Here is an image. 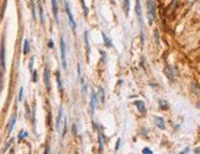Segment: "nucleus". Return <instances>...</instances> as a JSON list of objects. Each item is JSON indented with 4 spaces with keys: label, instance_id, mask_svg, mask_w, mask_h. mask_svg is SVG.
<instances>
[{
    "label": "nucleus",
    "instance_id": "obj_1",
    "mask_svg": "<svg viewBox=\"0 0 200 154\" xmlns=\"http://www.w3.org/2000/svg\"><path fill=\"white\" fill-rule=\"evenodd\" d=\"M147 16H148V22L153 23L156 19V5L153 0H147Z\"/></svg>",
    "mask_w": 200,
    "mask_h": 154
},
{
    "label": "nucleus",
    "instance_id": "obj_2",
    "mask_svg": "<svg viewBox=\"0 0 200 154\" xmlns=\"http://www.w3.org/2000/svg\"><path fill=\"white\" fill-rule=\"evenodd\" d=\"M61 58H62V66L64 69H67V58H65V43L63 37H61Z\"/></svg>",
    "mask_w": 200,
    "mask_h": 154
},
{
    "label": "nucleus",
    "instance_id": "obj_3",
    "mask_svg": "<svg viewBox=\"0 0 200 154\" xmlns=\"http://www.w3.org/2000/svg\"><path fill=\"white\" fill-rule=\"evenodd\" d=\"M64 8H65V11H67V15H68V20H69V22H71V26H72V28L73 30H76V27H77V23H76V21H74V19H73V15H72V11H71V9H69V5H68V3H64Z\"/></svg>",
    "mask_w": 200,
    "mask_h": 154
},
{
    "label": "nucleus",
    "instance_id": "obj_4",
    "mask_svg": "<svg viewBox=\"0 0 200 154\" xmlns=\"http://www.w3.org/2000/svg\"><path fill=\"white\" fill-rule=\"evenodd\" d=\"M96 106H98V94L95 91H93L91 95H90V111H91V115L94 113Z\"/></svg>",
    "mask_w": 200,
    "mask_h": 154
},
{
    "label": "nucleus",
    "instance_id": "obj_5",
    "mask_svg": "<svg viewBox=\"0 0 200 154\" xmlns=\"http://www.w3.org/2000/svg\"><path fill=\"white\" fill-rule=\"evenodd\" d=\"M63 107L61 106L59 110H58V116H57V120H56V128L57 131H61V125H62V120H63Z\"/></svg>",
    "mask_w": 200,
    "mask_h": 154
},
{
    "label": "nucleus",
    "instance_id": "obj_6",
    "mask_svg": "<svg viewBox=\"0 0 200 154\" xmlns=\"http://www.w3.org/2000/svg\"><path fill=\"white\" fill-rule=\"evenodd\" d=\"M0 63H2V70H5V46L4 41L2 43V49H0Z\"/></svg>",
    "mask_w": 200,
    "mask_h": 154
},
{
    "label": "nucleus",
    "instance_id": "obj_7",
    "mask_svg": "<svg viewBox=\"0 0 200 154\" xmlns=\"http://www.w3.org/2000/svg\"><path fill=\"white\" fill-rule=\"evenodd\" d=\"M43 80H45V85H46V89L50 91L51 90V80H50V70H48V68L46 67L45 68V73H43Z\"/></svg>",
    "mask_w": 200,
    "mask_h": 154
},
{
    "label": "nucleus",
    "instance_id": "obj_8",
    "mask_svg": "<svg viewBox=\"0 0 200 154\" xmlns=\"http://www.w3.org/2000/svg\"><path fill=\"white\" fill-rule=\"evenodd\" d=\"M136 15H137L139 22H140V25H141V27H142V25H143V20H142V9H141V4H140L139 0L136 2Z\"/></svg>",
    "mask_w": 200,
    "mask_h": 154
},
{
    "label": "nucleus",
    "instance_id": "obj_9",
    "mask_svg": "<svg viewBox=\"0 0 200 154\" xmlns=\"http://www.w3.org/2000/svg\"><path fill=\"white\" fill-rule=\"evenodd\" d=\"M154 123L156 126L161 130H164L165 128V121L163 117H159V116H154Z\"/></svg>",
    "mask_w": 200,
    "mask_h": 154
},
{
    "label": "nucleus",
    "instance_id": "obj_10",
    "mask_svg": "<svg viewBox=\"0 0 200 154\" xmlns=\"http://www.w3.org/2000/svg\"><path fill=\"white\" fill-rule=\"evenodd\" d=\"M165 75L168 77L171 80H174V78H176V69L173 68V67H171V66H168V67H165Z\"/></svg>",
    "mask_w": 200,
    "mask_h": 154
},
{
    "label": "nucleus",
    "instance_id": "obj_11",
    "mask_svg": "<svg viewBox=\"0 0 200 154\" xmlns=\"http://www.w3.org/2000/svg\"><path fill=\"white\" fill-rule=\"evenodd\" d=\"M135 106L137 107V110H139V112H140L141 115H146V106H145V102H143V101L136 100V101H135Z\"/></svg>",
    "mask_w": 200,
    "mask_h": 154
},
{
    "label": "nucleus",
    "instance_id": "obj_12",
    "mask_svg": "<svg viewBox=\"0 0 200 154\" xmlns=\"http://www.w3.org/2000/svg\"><path fill=\"white\" fill-rule=\"evenodd\" d=\"M16 120H17V115H16V113H14V115H13V117H11V120H10L9 127H8V133H9V134H10L11 132H13V130H14V127H15Z\"/></svg>",
    "mask_w": 200,
    "mask_h": 154
},
{
    "label": "nucleus",
    "instance_id": "obj_13",
    "mask_svg": "<svg viewBox=\"0 0 200 154\" xmlns=\"http://www.w3.org/2000/svg\"><path fill=\"white\" fill-rule=\"evenodd\" d=\"M51 3H52L53 16H54V19L58 21V3H57V0H51Z\"/></svg>",
    "mask_w": 200,
    "mask_h": 154
},
{
    "label": "nucleus",
    "instance_id": "obj_14",
    "mask_svg": "<svg viewBox=\"0 0 200 154\" xmlns=\"http://www.w3.org/2000/svg\"><path fill=\"white\" fill-rule=\"evenodd\" d=\"M84 43H85L87 53L89 56V53H90V46H89V32H88V31H85V32H84Z\"/></svg>",
    "mask_w": 200,
    "mask_h": 154
},
{
    "label": "nucleus",
    "instance_id": "obj_15",
    "mask_svg": "<svg viewBox=\"0 0 200 154\" xmlns=\"http://www.w3.org/2000/svg\"><path fill=\"white\" fill-rule=\"evenodd\" d=\"M103 40H104V43L106 45V47H111L113 45H111V40L108 37V35L105 34V32H103Z\"/></svg>",
    "mask_w": 200,
    "mask_h": 154
},
{
    "label": "nucleus",
    "instance_id": "obj_16",
    "mask_svg": "<svg viewBox=\"0 0 200 154\" xmlns=\"http://www.w3.org/2000/svg\"><path fill=\"white\" fill-rule=\"evenodd\" d=\"M124 10H125V14L128 15V11H130V0H124Z\"/></svg>",
    "mask_w": 200,
    "mask_h": 154
},
{
    "label": "nucleus",
    "instance_id": "obj_17",
    "mask_svg": "<svg viewBox=\"0 0 200 154\" xmlns=\"http://www.w3.org/2000/svg\"><path fill=\"white\" fill-rule=\"evenodd\" d=\"M98 95H99V98H100V102H104V101H105V96H104V90H103V88H99Z\"/></svg>",
    "mask_w": 200,
    "mask_h": 154
},
{
    "label": "nucleus",
    "instance_id": "obj_18",
    "mask_svg": "<svg viewBox=\"0 0 200 154\" xmlns=\"http://www.w3.org/2000/svg\"><path fill=\"white\" fill-rule=\"evenodd\" d=\"M28 51H30V42H28V40H25V42H24V54H27Z\"/></svg>",
    "mask_w": 200,
    "mask_h": 154
},
{
    "label": "nucleus",
    "instance_id": "obj_19",
    "mask_svg": "<svg viewBox=\"0 0 200 154\" xmlns=\"http://www.w3.org/2000/svg\"><path fill=\"white\" fill-rule=\"evenodd\" d=\"M79 80H80V84H82V90H83V94L85 95V94H87V81H85V79H83V78H80Z\"/></svg>",
    "mask_w": 200,
    "mask_h": 154
},
{
    "label": "nucleus",
    "instance_id": "obj_20",
    "mask_svg": "<svg viewBox=\"0 0 200 154\" xmlns=\"http://www.w3.org/2000/svg\"><path fill=\"white\" fill-rule=\"evenodd\" d=\"M99 149L103 150L104 149V139H103V134L99 133Z\"/></svg>",
    "mask_w": 200,
    "mask_h": 154
},
{
    "label": "nucleus",
    "instance_id": "obj_21",
    "mask_svg": "<svg viewBox=\"0 0 200 154\" xmlns=\"http://www.w3.org/2000/svg\"><path fill=\"white\" fill-rule=\"evenodd\" d=\"M39 14H40V21H41V23H43L45 22L43 21V10H42V6L40 3H39Z\"/></svg>",
    "mask_w": 200,
    "mask_h": 154
},
{
    "label": "nucleus",
    "instance_id": "obj_22",
    "mask_svg": "<svg viewBox=\"0 0 200 154\" xmlns=\"http://www.w3.org/2000/svg\"><path fill=\"white\" fill-rule=\"evenodd\" d=\"M57 85H58V89L62 90V81H61V77H59L58 72H57Z\"/></svg>",
    "mask_w": 200,
    "mask_h": 154
},
{
    "label": "nucleus",
    "instance_id": "obj_23",
    "mask_svg": "<svg viewBox=\"0 0 200 154\" xmlns=\"http://www.w3.org/2000/svg\"><path fill=\"white\" fill-rule=\"evenodd\" d=\"M28 134H27V132H25V131H21V133L19 134V141H22L24 138H26Z\"/></svg>",
    "mask_w": 200,
    "mask_h": 154
},
{
    "label": "nucleus",
    "instance_id": "obj_24",
    "mask_svg": "<svg viewBox=\"0 0 200 154\" xmlns=\"http://www.w3.org/2000/svg\"><path fill=\"white\" fill-rule=\"evenodd\" d=\"M22 98H24V88L21 86V88H20V91H19V100L21 101Z\"/></svg>",
    "mask_w": 200,
    "mask_h": 154
},
{
    "label": "nucleus",
    "instance_id": "obj_25",
    "mask_svg": "<svg viewBox=\"0 0 200 154\" xmlns=\"http://www.w3.org/2000/svg\"><path fill=\"white\" fill-rule=\"evenodd\" d=\"M142 153H143V154H152L153 152H152V150H151L150 148H143V150H142Z\"/></svg>",
    "mask_w": 200,
    "mask_h": 154
},
{
    "label": "nucleus",
    "instance_id": "obj_26",
    "mask_svg": "<svg viewBox=\"0 0 200 154\" xmlns=\"http://www.w3.org/2000/svg\"><path fill=\"white\" fill-rule=\"evenodd\" d=\"M33 60H35V57H31L30 59V70L32 72V68H33Z\"/></svg>",
    "mask_w": 200,
    "mask_h": 154
},
{
    "label": "nucleus",
    "instance_id": "obj_27",
    "mask_svg": "<svg viewBox=\"0 0 200 154\" xmlns=\"http://www.w3.org/2000/svg\"><path fill=\"white\" fill-rule=\"evenodd\" d=\"M82 4H83V10H84V15L87 16L88 15V8L85 6V4H84V0H82Z\"/></svg>",
    "mask_w": 200,
    "mask_h": 154
},
{
    "label": "nucleus",
    "instance_id": "obj_28",
    "mask_svg": "<svg viewBox=\"0 0 200 154\" xmlns=\"http://www.w3.org/2000/svg\"><path fill=\"white\" fill-rule=\"evenodd\" d=\"M32 73H33V81L36 83V81H37V72H36V70H33Z\"/></svg>",
    "mask_w": 200,
    "mask_h": 154
},
{
    "label": "nucleus",
    "instance_id": "obj_29",
    "mask_svg": "<svg viewBox=\"0 0 200 154\" xmlns=\"http://www.w3.org/2000/svg\"><path fill=\"white\" fill-rule=\"evenodd\" d=\"M159 105H161V107H167L165 101H159Z\"/></svg>",
    "mask_w": 200,
    "mask_h": 154
},
{
    "label": "nucleus",
    "instance_id": "obj_30",
    "mask_svg": "<svg viewBox=\"0 0 200 154\" xmlns=\"http://www.w3.org/2000/svg\"><path fill=\"white\" fill-rule=\"evenodd\" d=\"M48 47H50V48H53V41H52V40H50V42H48Z\"/></svg>",
    "mask_w": 200,
    "mask_h": 154
},
{
    "label": "nucleus",
    "instance_id": "obj_31",
    "mask_svg": "<svg viewBox=\"0 0 200 154\" xmlns=\"http://www.w3.org/2000/svg\"><path fill=\"white\" fill-rule=\"evenodd\" d=\"M72 130H73V134H77V127H76V125H73Z\"/></svg>",
    "mask_w": 200,
    "mask_h": 154
},
{
    "label": "nucleus",
    "instance_id": "obj_32",
    "mask_svg": "<svg viewBox=\"0 0 200 154\" xmlns=\"http://www.w3.org/2000/svg\"><path fill=\"white\" fill-rule=\"evenodd\" d=\"M188 152H189V148H185V149H184V150H182L180 153H188Z\"/></svg>",
    "mask_w": 200,
    "mask_h": 154
},
{
    "label": "nucleus",
    "instance_id": "obj_33",
    "mask_svg": "<svg viewBox=\"0 0 200 154\" xmlns=\"http://www.w3.org/2000/svg\"><path fill=\"white\" fill-rule=\"evenodd\" d=\"M188 2H189V3H194V2H195V0H188Z\"/></svg>",
    "mask_w": 200,
    "mask_h": 154
},
{
    "label": "nucleus",
    "instance_id": "obj_34",
    "mask_svg": "<svg viewBox=\"0 0 200 154\" xmlns=\"http://www.w3.org/2000/svg\"><path fill=\"white\" fill-rule=\"evenodd\" d=\"M199 106H200V105H199Z\"/></svg>",
    "mask_w": 200,
    "mask_h": 154
}]
</instances>
